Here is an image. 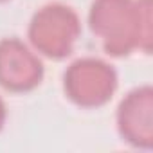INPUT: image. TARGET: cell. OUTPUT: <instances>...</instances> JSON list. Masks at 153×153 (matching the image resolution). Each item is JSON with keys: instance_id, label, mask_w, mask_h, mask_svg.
Listing matches in <instances>:
<instances>
[{"instance_id": "1", "label": "cell", "mask_w": 153, "mask_h": 153, "mask_svg": "<svg viewBox=\"0 0 153 153\" xmlns=\"http://www.w3.org/2000/svg\"><path fill=\"white\" fill-rule=\"evenodd\" d=\"M88 24L112 56L151 54V0H94Z\"/></svg>"}, {"instance_id": "2", "label": "cell", "mask_w": 153, "mask_h": 153, "mask_svg": "<svg viewBox=\"0 0 153 153\" xmlns=\"http://www.w3.org/2000/svg\"><path fill=\"white\" fill-rule=\"evenodd\" d=\"M81 36V20L70 6L51 2L40 7L29 24V42L33 49L47 58L63 59Z\"/></svg>"}, {"instance_id": "3", "label": "cell", "mask_w": 153, "mask_h": 153, "mask_svg": "<svg viewBox=\"0 0 153 153\" xmlns=\"http://www.w3.org/2000/svg\"><path fill=\"white\" fill-rule=\"evenodd\" d=\"M65 96L81 108L106 105L117 90L115 68L99 58H81L63 74Z\"/></svg>"}, {"instance_id": "4", "label": "cell", "mask_w": 153, "mask_h": 153, "mask_svg": "<svg viewBox=\"0 0 153 153\" xmlns=\"http://www.w3.org/2000/svg\"><path fill=\"white\" fill-rule=\"evenodd\" d=\"M43 79L38 52L18 38L0 40V87L9 92H29Z\"/></svg>"}, {"instance_id": "5", "label": "cell", "mask_w": 153, "mask_h": 153, "mask_svg": "<svg viewBox=\"0 0 153 153\" xmlns=\"http://www.w3.org/2000/svg\"><path fill=\"white\" fill-rule=\"evenodd\" d=\"M117 130L133 148H153V90L149 85L130 90L117 108Z\"/></svg>"}, {"instance_id": "6", "label": "cell", "mask_w": 153, "mask_h": 153, "mask_svg": "<svg viewBox=\"0 0 153 153\" xmlns=\"http://www.w3.org/2000/svg\"><path fill=\"white\" fill-rule=\"evenodd\" d=\"M6 119H7V108H6V103H4V99L0 97V130L4 128V124H6Z\"/></svg>"}, {"instance_id": "7", "label": "cell", "mask_w": 153, "mask_h": 153, "mask_svg": "<svg viewBox=\"0 0 153 153\" xmlns=\"http://www.w3.org/2000/svg\"><path fill=\"white\" fill-rule=\"evenodd\" d=\"M0 2H6V0H0Z\"/></svg>"}]
</instances>
